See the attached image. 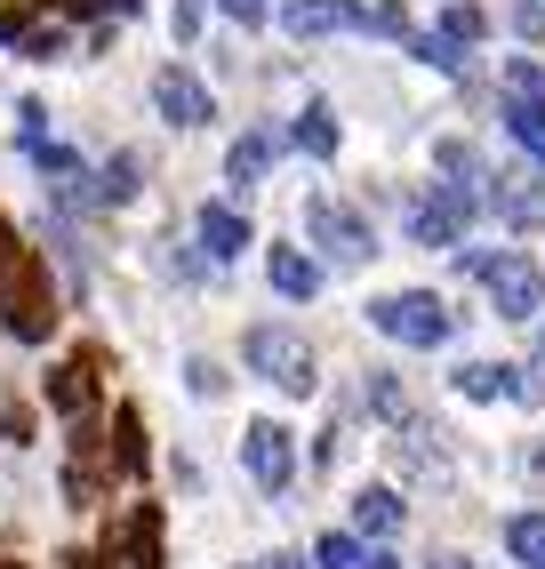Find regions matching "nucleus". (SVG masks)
<instances>
[{"label": "nucleus", "mask_w": 545, "mask_h": 569, "mask_svg": "<svg viewBox=\"0 0 545 569\" xmlns=\"http://www.w3.org/2000/svg\"><path fill=\"white\" fill-rule=\"evenodd\" d=\"M457 264L489 289L497 321H537L545 313V264L522 249H457Z\"/></svg>", "instance_id": "obj_1"}, {"label": "nucleus", "mask_w": 545, "mask_h": 569, "mask_svg": "<svg viewBox=\"0 0 545 569\" xmlns=\"http://www.w3.org/2000/svg\"><path fill=\"white\" fill-rule=\"evenodd\" d=\"M241 361L257 369V377H272L289 401H305L321 386V361H314V346H305L297 329H281V321H257L249 337H241Z\"/></svg>", "instance_id": "obj_2"}, {"label": "nucleus", "mask_w": 545, "mask_h": 569, "mask_svg": "<svg viewBox=\"0 0 545 569\" xmlns=\"http://www.w3.org/2000/svg\"><path fill=\"white\" fill-rule=\"evenodd\" d=\"M0 313H9V337H24V346H41V337L57 329V289H49L41 249H17V257H9V281H0Z\"/></svg>", "instance_id": "obj_3"}, {"label": "nucleus", "mask_w": 545, "mask_h": 569, "mask_svg": "<svg viewBox=\"0 0 545 569\" xmlns=\"http://www.w3.org/2000/svg\"><path fill=\"white\" fill-rule=\"evenodd\" d=\"M369 329L394 337V346H409V353H434V346H449V306L434 289H394V297L369 306Z\"/></svg>", "instance_id": "obj_4"}, {"label": "nucleus", "mask_w": 545, "mask_h": 569, "mask_svg": "<svg viewBox=\"0 0 545 569\" xmlns=\"http://www.w3.org/2000/svg\"><path fill=\"white\" fill-rule=\"evenodd\" d=\"M305 241H314L329 264H369V257H377L369 217H361V209H345L337 193H314V201H305Z\"/></svg>", "instance_id": "obj_5"}, {"label": "nucleus", "mask_w": 545, "mask_h": 569, "mask_svg": "<svg viewBox=\"0 0 545 569\" xmlns=\"http://www.w3.org/2000/svg\"><path fill=\"white\" fill-rule=\"evenodd\" d=\"M482 217L474 184H434L425 201H409V241L417 249H465V224Z\"/></svg>", "instance_id": "obj_6"}, {"label": "nucleus", "mask_w": 545, "mask_h": 569, "mask_svg": "<svg viewBox=\"0 0 545 569\" xmlns=\"http://www.w3.org/2000/svg\"><path fill=\"white\" fill-rule=\"evenodd\" d=\"M241 466H249V481L265 489V498H281V489L297 481V441H289V426L257 417V426L241 433Z\"/></svg>", "instance_id": "obj_7"}, {"label": "nucleus", "mask_w": 545, "mask_h": 569, "mask_svg": "<svg viewBox=\"0 0 545 569\" xmlns=\"http://www.w3.org/2000/svg\"><path fill=\"white\" fill-rule=\"evenodd\" d=\"M152 104H161V121H177V129H209V121H217V97L192 81L185 64H161V72H152Z\"/></svg>", "instance_id": "obj_8"}, {"label": "nucleus", "mask_w": 545, "mask_h": 569, "mask_svg": "<svg viewBox=\"0 0 545 569\" xmlns=\"http://www.w3.org/2000/svg\"><path fill=\"white\" fill-rule=\"evenodd\" d=\"M489 209L514 224V233L545 224V169H505V177H489Z\"/></svg>", "instance_id": "obj_9"}, {"label": "nucleus", "mask_w": 545, "mask_h": 569, "mask_svg": "<svg viewBox=\"0 0 545 569\" xmlns=\"http://www.w3.org/2000/svg\"><path fill=\"white\" fill-rule=\"evenodd\" d=\"M192 241H201V249H209L217 264H232L241 249H257V233H249V217L232 209V201H209L201 217H192Z\"/></svg>", "instance_id": "obj_10"}, {"label": "nucleus", "mask_w": 545, "mask_h": 569, "mask_svg": "<svg viewBox=\"0 0 545 569\" xmlns=\"http://www.w3.org/2000/svg\"><path fill=\"white\" fill-rule=\"evenodd\" d=\"M265 281L281 289L289 306H314V297H321V257H305V249H281V241H272V249H265Z\"/></svg>", "instance_id": "obj_11"}, {"label": "nucleus", "mask_w": 545, "mask_h": 569, "mask_svg": "<svg viewBox=\"0 0 545 569\" xmlns=\"http://www.w3.org/2000/svg\"><path fill=\"white\" fill-rule=\"evenodd\" d=\"M281 24L297 32V41H321V32L354 24V0H281Z\"/></svg>", "instance_id": "obj_12"}, {"label": "nucleus", "mask_w": 545, "mask_h": 569, "mask_svg": "<svg viewBox=\"0 0 545 569\" xmlns=\"http://www.w3.org/2000/svg\"><path fill=\"white\" fill-rule=\"evenodd\" d=\"M289 144H297V153H314V161H329V153H337V104H321V97H314V104L297 112Z\"/></svg>", "instance_id": "obj_13"}, {"label": "nucleus", "mask_w": 545, "mask_h": 569, "mask_svg": "<svg viewBox=\"0 0 545 569\" xmlns=\"http://www.w3.org/2000/svg\"><path fill=\"white\" fill-rule=\"evenodd\" d=\"M394 529H402V498H394V489H361V498H354V538H394Z\"/></svg>", "instance_id": "obj_14"}, {"label": "nucleus", "mask_w": 545, "mask_h": 569, "mask_svg": "<svg viewBox=\"0 0 545 569\" xmlns=\"http://www.w3.org/2000/svg\"><path fill=\"white\" fill-rule=\"evenodd\" d=\"M49 401H57L65 417H89V409H97V386H89V361H65V369H49Z\"/></svg>", "instance_id": "obj_15"}, {"label": "nucleus", "mask_w": 545, "mask_h": 569, "mask_svg": "<svg viewBox=\"0 0 545 569\" xmlns=\"http://www.w3.org/2000/svg\"><path fill=\"white\" fill-rule=\"evenodd\" d=\"M272 169V137L257 129V137H241V144H232V153H225V177H232V193H249V184Z\"/></svg>", "instance_id": "obj_16"}, {"label": "nucleus", "mask_w": 545, "mask_h": 569, "mask_svg": "<svg viewBox=\"0 0 545 569\" xmlns=\"http://www.w3.org/2000/svg\"><path fill=\"white\" fill-rule=\"evenodd\" d=\"M505 553H514L522 569H545V513H514V521H505Z\"/></svg>", "instance_id": "obj_17"}, {"label": "nucleus", "mask_w": 545, "mask_h": 569, "mask_svg": "<svg viewBox=\"0 0 545 569\" xmlns=\"http://www.w3.org/2000/svg\"><path fill=\"white\" fill-rule=\"evenodd\" d=\"M505 137H514L522 153L545 169V104H505Z\"/></svg>", "instance_id": "obj_18"}, {"label": "nucleus", "mask_w": 545, "mask_h": 569, "mask_svg": "<svg viewBox=\"0 0 545 569\" xmlns=\"http://www.w3.org/2000/svg\"><path fill=\"white\" fill-rule=\"evenodd\" d=\"M505 386H514V369H497V361H465L457 369V393L465 401H505Z\"/></svg>", "instance_id": "obj_19"}, {"label": "nucleus", "mask_w": 545, "mask_h": 569, "mask_svg": "<svg viewBox=\"0 0 545 569\" xmlns=\"http://www.w3.org/2000/svg\"><path fill=\"white\" fill-rule=\"evenodd\" d=\"M482 32H489V17L474 9V0H449V9H442V41H449V49H474Z\"/></svg>", "instance_id": "obj_20"}, {"label": "nucleus", "mask_w": 545, "mask_h": 569, "mask_svg": "<svg viewBox=\"0 0 545 569\" xmlns=\"http://www.w3.org/2000/svg\"><path fill=\"white\" fill-rule=\"evenodd\" d=\"M137 177H145V161H137V153H112V161H105V177H97V201H137Z\"/></svg>", "instance_id": "obj_21"}, {"label": "nucleus", "mask_w": 545, "mask_h": 569, "mask_svg": "<svg viewBox=\"0 0 545 569\" xmlns=\"http://www.w3.org/2000/svg\"><path fill=\"white\" fill-rule=\"evenodd\" d=\"M361 553H369V546L354 538V529H329V538L314 546V561H321V569H361Z\"/></svg>", "instance_id": "obj_22"}, {"label": "nucleus", "mask_w": 545, "mask_h": 569, "mask_svg": "<svg viewBox=\"0 0 545 569\" xmlns=\"http://www.w3.org/2000/svg\"><path fill=\"white\" fill-rule=\"evenodd\" d=\"M369 409L385 417V426H409V393H402V386H394V377H385V369L369 377Z\"/></svg>", "instance_id": "obj_23"}, {"label": "nucleus", "mask_w": 545, "mask_h": 569, "mask_svg": "<svg viewBox=\"0 0 545 569\" xmlns=\"http://www.w3.org/2000/svg\"><path fill=\"white\" fill-rule=\"evenodd\" d=\"M354 32H409V17L394 0H354Z\"/></svg>", "instance_id": "obj_24"}, {"label": "nucleus", "mask_w": 545, "mask_h": 569, "mask_svg": "<svg viewBox=\"0 0 545 569\" xmlns=\"http://www.w3.org/2000/svg\"><path fill=\"white\" fill-rule=\"evenodd\" d=\"M505 89H514V104H545V64L514 57V64H505Z\"/></svg>", "instance_id": "obj_25"}, {"label": "nucleus", "mask_w": 545, "mask_h": 569, "mask_svg": "<svg viewBox=\"0 0 545 569\" xmlns=\"http://www.w3.org/2000/svg\"><path fill=\"white\" fill-rule=\"evenodd\" d=\"M185 386L201 393V401H217V393H225V369H217L209 353H192V361H185Z\"/></svg>", "instance_id": "obj_26"}, {"label": "nucleus", "mask_w": 545, "mask_h": 569, "mask_svg": "<svg viewBox=\"0 0 545 569\" xmlns=\"http://www.w3.org/2000/svg\"><path fill=\"white\" fill-rule=\"evenodd\" d=\"M17 49L49 64V57H65V32H57V24H32V32H24V41H17Z\"/></svg>", "instance_id": "obj_27"}, {"label": "nucleus", "mask_w": 545, "mask_h": 569, "mask_svg": "<svg viewBox=\"0 0 545 569\" xmlns=\"http://www.w3.org/2000/svg\"><path fill=\"white\" fill-rule=\"evenodd\" d=\"M409 49H417L425 64H442V72H457V64H465V57H457V49L442 41V32H417V41H409Z\"/></svg>", "instance_id": "obj_28"}, {"label": "nucleus", "mask_w": 545, "mask_h": 569, "mask_svg": "<svg viewBox=\"0 0 545 569\" xmlns=\"http://www.w3.org/2000/svg\"><path fill=\"white\" fill-rule=\"evenodd\" d=\"M137 433H145V426H137V409H121V473H137V466H145V449H137Z\"/></svg>", "instance_id": "obj_29"}, {"label": "nucleus", "mask_w": 545, "mask_h": 569, "mask_svg": "<svg viewBox=\"0 0 545 569\" xmlns=\"http://www.w3.org/2000/svg\"><path fill=\"white\" fill-rule=\"evenodd\" d=\"M217 9H225L232 24H265V17H272V0H217Z\"/></svg>", "instance_id": "obj_30"}, {"label": "nucleus", "mask_w": 545, "mask_h": 569, "mask_svg": "<svg viewBox=\"0 0 545 569\" xmlns=\"http://www.w3.org/2000/svg\"><path fill=\"white\" fill-rule=\"evenodd\" d=\"M169 24H177V41H192V32H201V0H177V17H169Z\"/></svg>", "instance_id": "obj_31"}, {"label": "nucleus", "mask_w": 545, "mask_h": 569, "mask_svg": "<svg viewBox=\"0 0 545 569\" xmlns=\"http://www.w3.org/2000/svg\"><path fill=\"white\" fill-rule=\"evenodd\" d=\"M0 41H24V17H17V0H0Z\"/></svg>", "instance_id": "obj_32"}, {"label": "nucleus", "mask_w": 545, "mask_h": 569, "mask_svg": "<svg viewBox=\"0 0 545 569\" xmlns=\"http://www.w3.org/2000/svg\"><path fill=\"white\" fill-rule=\"evenodd\" d=\"M361 569H402V553H394V546H369V553H361Z\"/></svg>", "instance_id": "obj_33"}, {"label": "nucleus", "mask_w": 545, "mask_h": 569, "mask_svg": "<svg viewBox=\"0 0 545 569\" xmlns=\"http://www.w3.org/2000/svg\"><path fill=\"white\" fill-rule=\"evenodd\" d=\"M249 569H305L297 553H265V561H249Z\"/></svg>", "instance_id": "obj_34"}, {"label": "nucleus", "mask_w": 545, "mask_h": 569, "mask_svg": "<svg viewBox=\"0 0 545 569\" xmlns=\"http://www.w3.org/2000/svg\"><path fill=\"white\" fill-rule=\"evenodd\" d=\"M65 569H112V561H105V553H72Z\"/></svg>", "instance_id": "obj_35"}, {"label": "nucleus", "mask_w": 545, "mask_h": 569, "mask_svg": "<svg viewBox=\"0 0 545 569\" xmlns=\"http://www.w3.org/2000/svg\"><path fill=\"white\" fill-rule=\"evenodd\" d=\"M434 569H474V561H465V553H442V561H434Z\"/></svg>", "instance_id": "obj_36"}]
</instances>
